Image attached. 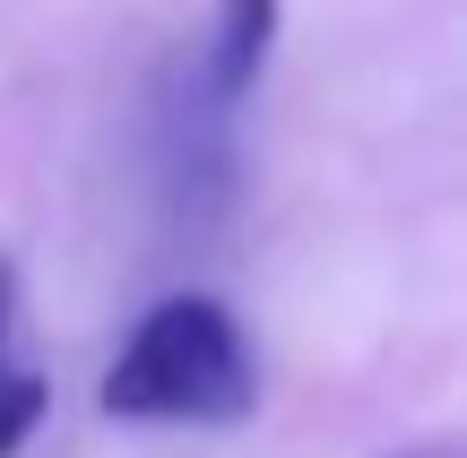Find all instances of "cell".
<instances>
[{
    "instance_id": "obj_1",
    "label": "cell",
    "mask_w": 467,
    "mask_h": 458,
    "mask_svg": "<svg viewBox=\"0 0 467 458\" xmlns=\"http://www.w3.org/2000/svg\"><path fill=\"white\" fill-rule=\"evenodd\" d=\"M96 407L121 424H243L260 407V355L217 294H165L104 363Z\"/></svg>"
},
{
    "instance_id": "obj_2",
    "label": "cell",
    "mask_w": 467,
    "mask_h": 458,
    "mask_svg": "<svg viewBox=\"0 0 467 458\" xmlns=\"http://www.w3.org/2000/svg\"><path fill=\"white\" fill-rule=\"evenodd\" d=\"M268 52H277V0H217L200 52H191V96L217 104V113L234 121L251 104V87H260Z\"/></svg>"
},
{
    "instance_id": "obj_3",
    "label": "cell",
    "mask_w": 467,
    "mask_h": 458,
    "mask_svg": "<svg viewBox=\"0 0 467 458\" xmlns=\"http://www.w3.org/2000/svg\"><path fill=\"white\" fill-rule=\"evenodd\" d=\"M44 407H52V381L35 372V363H0V458H17L35 442Z\"/></svg>"
},
{
    "instance_id": "obj_4",
    "label": "cell",
    "mask_w": 467,
    "mask_h": 458,
    "mask_svg": "<svg viewBox=\"0 0 467 458\" xmlns=\"http://www.w3.org/2000/svg\"><path fill=\"white\" fill-rule=\"evenodd\" d=\"M17 277H9V260H0V363H17Z\"/></svg>"
},
{
    "instance_id": "obj_5",
    "label": "cell",
    "mask_w": 467,
    "mask_h": 458,
    "mask_svg": "<svg viewBox=\"0 0 467 458\" xmlns=\"http://www.w3.org/2000/svg\"><path fill=\"white\" fill-rule=\"evenodd\" d=\"M399 458H433V450H399Z\"/></svg>"
}]
</instances>
